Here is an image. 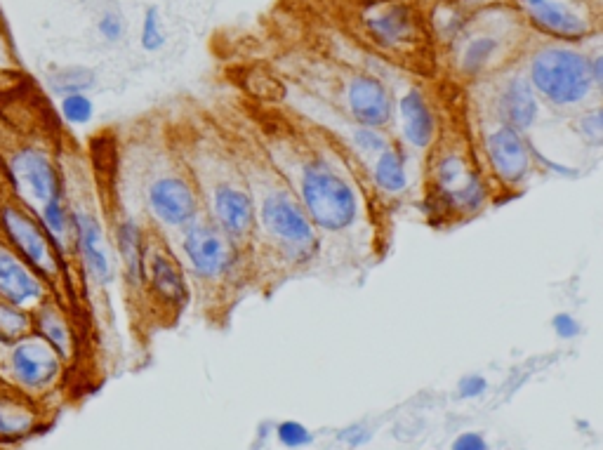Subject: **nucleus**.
<instances>
[{
    "mask_svg": "<svg viewBox=\"0 0 603 450\" xmlns=\"http://www.w3.org/2000/svg\"><path fill=\"white\" fill-rule=\"evenodd\" d=\"M401 135L408 147L429 149L436 140V116L420 90H408L399 99Z\"/></svg>",
    "mask_w": 603,
    "mask_h": 450,
    "instance_id": "obj_18",
    "label": "nucleus"
},
{
    "mask_svg": "<svg viewBox=\"0 0 603 450\" xmlns=\"http://www.w3.org/2000/svg\"><path fill=\"white\" fill-rule=\"evenodd\" d=\"M521 5H526V8L530 10V8H535V5H540V3H545V0H519Z\"/></svg>",
    "mask_w": 603,
    "mask_h": 450,
    "instance_id": "obj_39",
    "label": "nucleus"
},
{
    "mask_svg": "<svg viewBox=\"0 0 603 450\" xmlns=\"http://www.w3.org/2000/svg\"><path fill=\"white\" fill-rule=\"evenodd\" d=\"M144 276H149L151 288L168 304H177V307L187 304V281H184L180 267H177V262L172 260L168 253L156 250V253L151 255V260L144 262Z\"/></svg>",
    "mask_w": 603,
    "mask_h": 450,
    "instance_id": "obj_19",
    "label": "nucleus"
},
{
    "mask_svg": "<svg viewBox=\"0 0 603 450\" xmlns=\"http://www.w3.org/2000/svg\"><path fill=\"white\" fill-rule=\"evenodd\" d=\"M528 19L542 36L554 38L563 45L587 41L594 31L592 22L563 0H545V3L535 5L528 10Z\"/></svg>",
    "mask_w": 603,
    "mask_h": 450,
    "instance_id": "obj_14",
    "label": "nucleus"
},
{
    "mask_svg": "<svg viewBox=\"0 0 603 450\" xmlns=\"http://www.w3.org/2000/svg\"><path fill=\"white\" fill-rule=\"evenodd\" d=\"M450 450H488V443L481 434L465 432V434L457 436V439L453 441V448Z\"/></svg>",
    "mask_w": 603,
    "mask_h": 450,
    "instance_id": "obj_37",
    "label": "nucleus"
},
{
    "mask_svg": "<svg viewBox=\"0 0 603 450\" xmlns=\"http://www.w3.org/2000/svg\"><path fill=\"white\" fill-rule=\"evenodd\" d=\"M347 107L354 121L366 128H387L392 123L396 102L392 90L373 74H356L347 85Z\"/></svg>",
    "mask_w": 603,
    "mask_h": 450,
    "instance_id": "obj_11",
    "label": "nucleus"
},
{
    "mask_svg": "<svg viewBox=\"0 0 603 450\" xmlns=\"http://www.w3.org/2000/svg\"><path fill=\"white\" fill-rule=\"evenodd\" d=\"M139 43H142V48L147 52L163 50L165 43H168V38H165L161 10H158L156 5H151V8H147V12H144L142 31H139Z\"/></svg>",
    "mask_w": 603,
    "mask_h": 450,
    "instance_id": "obj_27",
    "label": "nucleus"
},
{
    "mask_svg": "<svg viewBox=\"0 0 603 450\" xmlns=\"http://www.w3.org/2000/svg\"><path fill=\"white\" fill-rule=\"evenodd\" d=\"M33 330L55 349L59 359H71V354H74V333H71L69 323H66L62 311L57 307L43 302L41 307H38L36 316H33Z\"/></svg>",
    "mask_w": 603,
    "mask_h": 450,
    "instance_id": "obj_21",
    "label": "nucleus"
},
{
    "mask_svg": "<svg viewBox=\"0 0 603 450\" xmlns=\"http://www.w3.org/2000/svg\"><path fill=\"white\" fill-rule=\"evenodd\" d=\"M575 128H578L580 137L587 144H592V147H601V142H603V114H601V109H592V111H585V114H580L578 123H575Z\"/></svg>",
    "mask_w": 603,
    "mask_h": 450,
    "instance_id": "obj_31",
    "label": "nucleus"
},
{
    "mask_svg": "<svg viewBox=\"0 0 603 450\" xmlns=\"http://www.w3.org/2000/svg\"><path fill=\"white\" fill-rule=\"evenodd\" d=\"M10 175L15 187L26 196V201L38 208L62 196V177L52 158L41 149H24L12 158Z\"/></svg>",
    "mask_w": 603,
    "mask_h": 450,
    "instance_id": "obj_9",
    "label": "nucleus"
},
{
    "mask_svg": "<svg viewBox=\"0 0 603 450\" xmlns=\"http://www.w3.org/2000/svg\"><path fill=\"white\" fill-rule=\"evenodd\" d=\"M552 328L556 337H561V340H575L582 333L580 321L575 319L573 314H566V311H561V314H556L552 319Z\"/></svg>",
    "mask_w": 603,
    "mask_h": 450,
    "instance_id": "obj_34",
    "label": "nucleus"
},
{
    "mask_svg": "<svg viewBox=\"0 0 603 450\" xmlns=\"http://www.w3.org/2000/svg\"><path fill=\"white\" fill-rule=\"evenodd\" d=\"M483 149H486L488 163L495 177L507 187H519L533 172V151H530L526 137H523V132L509 128L505 123L488 132Z\"/></svg>",
    "mask_w": 603,
    "mask_h": 450,
    "instance_id": "obj_8",
    "label": "nucleus"
},
{
    "mask_svg": "<svg viewBox=\"0 0 603 450\" xmlns=\"http://www.w3.org/2000/svg\"><path fill=\"white\" fill-rule=\"evenodd\" d=\"M500 52V38L498 36H474L472 41L465 45L460 57V71L465 76H479L481 71H486L490 62L498 57Z\"/></svg>",
    "mask_w": 603,
    "mask_h": 450,
    "instance_id": "obj_24",
    "label": "nucleus"
},
{
    "mask_svg": "<svg viewBox=\"0 0 603 450\" xmlns=\"http://www.w3.org/2000/svg\"><path fill=\"white\" fill-rule=\"evenodd\" d=\"M300 198L311 224L323 234H342L359 220V198L351 184L323 158L300 168Z\"/></svg>",
    "mask_w": 603,
    "mask_h": 450,
    "instance_id": "obj_2",
    "label": "nucleus"
},
{
    "mask_svg": "<svg viewBox=\"0 0 603 450\" xmlns=\"http://www.w3.org/2000/svg\"><path fill=\"white\" fill-rule=\"evenodd\" d=\"M260 222L269 236L286 246L297 260H307L318 250V234L311 224L302 203L286 189H271L264 194L260 208Z\"/></svg>",
    "mask_w": 603,
    "mask_h": 450,
    "instance_id": "obj_3",
    "label": "nucleus"
},
{
    "mask_svg": "<svg viewBox=\"0 0 603 450\" xmlns=\"http://www.w3.org/2000/svg\"><path fill=\"white\" fill-rule=\"evenodd\" d=\"M337 439L347 443L349 448H359L363 443L370 441V432L363 425H351L347 429H342V432L337 434Z\"/></svg>",
    "mask_w": 603,
    "mask_h": 450,
    "instance_id": "obj_36",
    "label": "nucleus"
},
{
    "mask_svg": "<svg viewBox=\"0 0 603 450\" xmlns=\"http://www.w3.org/2000/svg\"><path fill=\"white\" fill-rule=\"evenodd\" d=\"M45 288L38 274L12 250L0 246V300L29 307L43 300Z\"/></svg>",
    "mask_w": 603,
    "mask_h": 450,
    "instance_id": "obj_16",
    "label": "nucleus"
},
{
    "mask_svg": "<svg viewBox=\"0 0 603 450\" xmlns=\"http://www.w3.org/2000/svg\"><path fill=\"white\" fill-rule=\"evenodd\" d=\"M212 215H215L217 227H220L231 241H236V238H245L253 234L257 208L253 203V196L243 187H236V184H217L215 191H212Z\"/></svg>",
    "mask_w": 603,
    "mask_h": 450,
    "instance_id": "obj_15",
    "label": "nucleus"
},
{
    "mask_svg": "<svg viewBox=\"0 0 603 450\" xmlns=\"http://www.w3.org/2000/svg\"><path fill=\"white\" fill-rule=\"evenodd\" d=\"M498 118L500 123L509 125V128L526 132L535 125L540 116V102L535 90L530 88L526 76H514L505 83V88L498 95Z\"/></svg>",
    "mask_w": 603,
    "mask_h": 450,
    "instance_id": "obj_17",
    "label": "nucleus"
},
{
    "mask_svg": "<svg viewBox=\"0 0 603 450\" xmlns=\"http://www.w3.org/2000/svg\"><path fill=\"white\" fill-rule=\"evenodd\" d=\"M373 182L377 189L384 191V194H392V196L403 194L410 184L406 151L396 147V144H389L380 156H375Z\"/></svg>",
    "mask_w": 603,
    "mask_h": 450,
    "instance_id": "obj_22",
    "label": "nucleus"
},
{
    "mask_svg": "<svg viewBox=\"0 0 603 450\" xmlns=\"http://www.w3.org/2000/svg\"><path fill=\"white\" fill-rule=\"evenodd\" d=\"M434 184L453 213H479L488 201V187L481 172L472 168L465 156L443 154L436 161Z\"/></svg>",
    "mask_w": 603,
    "mask_h": 450,
    "instance_id": "obj_5",
    "label": "nucleus"
},
{
    "mask_svg": "<svg viewBox=\"0 0 603 450\" xmlns=\"http://www.w3.org/2000/svg\"><path fill=\"white\" fill-rule=\"evenodd\" d=\"M368 36L382 48L396 50L408 45L417 33V12L413 5L403 0H389V3L375 5L373 10L363 17Z\"/></svg>",
    "mask_w": 603,
    "mask_h": 450,
    "instance_id": "obj_13",
    "label": "nucleus"
},
{
    "mask_svg": "<svg viewBox=\"0 0 603 450\" xmlns=\"http://www.w3.org/2000/svg\"><path fill=\"white\" fill-rule=\"evenodd\" d=\"M182 248L194 274L203 281L222 279L236 262L234 241L215 222H191L184 229Z\"/></svg>",
    "mask_w": 603,
    "mask_h": 450,
    "instance_id": "obj_6",
    "label": "nucleus"
},
{
    "mask_svg": "<svg viewBox=\"0 0 603 450\" xmlns=\"http://www.w3.org/2000/svg\"><path fill=\"white\" fill-rule=\"evenodd\" d=\"M116 246L118 255L123 260L125 276L130 286H142L144 279V262H147V248H144L142 229L135 220H123L116 229Z\"/></svg>",
    "mask_w": 603,
    "mask_h": 450,
    "instance_id": "obj_20",
    "label": "nucleus"
},
{
    "mask_svg": "<svg viewBox=\"0 0 603 450\" xmlns=\"http://www.w3.org/2000/svg\"><path fill=\"white\" fill-rule=\"evenodd\" d=\"M589 74H592L594 88L599 90L601 85H603V55L589 57Z\"/></svg>",
    "mask_w": 603,
    "mask_h": 450,
    "instance_id": "obj_38",
    "label": "nucleus"
},
{
    "mask_svg": "<svg viewBox=\"0 0 603 450\" xmlns=\"http://www.w3.org/2000/svg\"><path fill=\"white\" fill-rule=\"evenodd\" d=\"M526 78L535 95L556 109L580 107L596 90L589 74V57L571 45L540 48L530 57Z\"/></svg>",
    "mask_w": 603,
    "mask_h": 450,
    "instance_id": "obj_1",
    "label": "nucleus"
},
{
    "mask_svg": "<svg viewBox=\"0 0 603 450\" xmlns=\"http://www.w3.org/2000/svg\"><path fill=\"white\" fill-rule=\"evenodd\" d=\"M95 71L85 69V66H69V69L57 71L55 76L50 78L52 90L57 95H71V92H88L92 85H95Z\"/></svg>",
    "mask_w": 603,
    "mask_h": 450,
    "instance_id": "obj_26",
    "label": "nucleus"
},
{
    "mask_svg": "<svg viewBox=\"0 0 603 450\" xmlns=\"http://www.w3.org/2000/svg\"><path fill=\"white\" fill-rule=\"evenodd\" d=\"M351 142L366 156H380L392 144L380 128H366V125H356V130L351 132Z\"/></svg>",
    "mask_w": 603,
    "mask_h": 450,
    "instance_id": "obj_30",
    "label": "nucleus"
},
{
    "mask_svg": "<svg viewBox=\"0 0 603 450\" xmlns=\"http://www.w3.org/2000/svg\"><path fill=\"white\" fill-rule=\"evenodd\" d=\"M31 429L29 410L19 408L17 403L8 399H0V434L3 436H19Z\"/></svg>",
    "mask_w": 603,
    "mask_h": 450,
    "instance_id": "obj_28",
    "label": "nucleus"
},
{
    "mask_svg": "<svg viewBox=\"0 0 603 450\" xmlns=\"http://www.w3.org/2000/svg\"><path fill=\"white\" fill-rule=\"evenodd\" d=\"M38 215H41V227L45 229V234L50 236V241L55 243L57 253L64 255L66 243L69 238H74V224H71V210L66 208L64 196L55 198V201H48L45 205L38 208Z\"/></svg>",
    "mask_w": 603,
    "mask_h": 450,
    "instance_id": "obj_23",
    "label": "nucleus"
},
{
    "mask_svg": "<svg viewBox=\"0 0 603 450\" xmlns=\"http://www.w3.org/2000/svg\"><path fill=\"white\" fill-rule=\"evenodd\" d=\"M486 389H488L486 377L467 375V377H462L460 385H457V394H460L462 399H476V396H481Z\"/></svg>",
    "mask_w": 603,
    "mask_h": 450,
    "instance_id": "obj_35",
    "label": "nucleus"
},
{
    "mask_svg": "<svg viewBox=\"0 0 603 450\" xmlns=\"http://www.w3.org/2000/svg\"><path fill=\"white\" fill-rule=\"evenodd\" d=\"M10 373L17 385L26 392H43L57 382L62 373V359L43 337L26 335L22 340L10 344Z\"/></svg>",
    "mask_w": 603,
    "mask_h": 450,
    "instance_id": "obj_7",
    "label": "nucleus"
},
{
    "mask_svg": "<svg viewBox=\"0 0 603 450\" xmlns=\"http://www.w3.org/2000/svg\"><path fill=\"white\" fill-rule=\"evenodd\" d=\"M147 203L156 220L170 229L189 227L198 215L196 191L182 177H158L151 182Z\"/></svg>",
    "mask_w": 603,
    "mask_h": 450,
    "instance_id": "obj_10",
    "label": "nucleus"
},
{
    "mask_svg": "<svg viewBox=\"0 0 603 450\" xmlns=\"http://www.w3.org/2000/svg\"><path fill=\"white\" fill-rule=\"evenodd\" d=\"M0 227L15 248V253L45 279H55L62 267V255L57 253L55 243L45 234V229L36 220H31L24 210L15 205H5L0 210Z\"/></svg>",
    "mask_w": 603,
    "mask_h": 450,
    "instance_id": "obj_4",
    "label": "nucleus"
},
{
    "mask_svg": "<svg viewBox=\"0 0 603 450\" xmlns=\"http://www.w3.org/2000/svg\"><path fill=\"white\" fill-rule=\"evenodd\" d=\"M59 109H62V116L66 121L74 125L90 123L92 116H95V104H92L88 92H71V95H64Z\"/></svg>",
    "mask_w": 603,
    "mask_h": 450,
    "instance_id": "obj_29",
    "label": "nucleus"
},
{
    "mask_svg": "<svg viewBox=\"0 0 603 450\" xmlns=\"http://www.w3.org/2000/svg\"><path fill=\"white\" fill-rule=\"evenodd\" d=\"M276 436H278V441L288 448H302V446H309V443L314 441V436H311L309 429L293 420L281 422V425L276 427Z\"/></svg>",
    "mask_w": 603,
    "mask_h": 450,
    "instance_id": "obj_32",
    "label": "nucleus"
},
{
    "mask_svg": "<svg viewBox=\"0 0 603 450\" xmlns=\"http://www.w3.org/2000/svg\"><path fill=\"white\" fill-rule=\"evenodd\" d=\"M33 333V316L24 307L0 300V344H15Z\"/></svg>",
    "mask_w": 603,
    "mask_h": 450,
    "instance_id": "obj_25",
    "label": "nucleus"
},
{
    "mask_svg": "<svg viewBox=\"0 0 603 450\" xmlns=\"http://www.w3.org/2000/svg\"><path fill=\"white\" fill-rule=\"evenodd\" d=\"M71 224H74V241L81 260L88 269V274L99 286H109L114 281V260H111L109 243H106L104 229L99 220L88 210L74 208L71 210Z\"/></svg>",
    "mask_w": 603,
    "mask_h": 450,
    "instance_id": "obj_12",
    "label": "nucleus"
},
{
    "mask_svg": "<svg viewBox=\"0 0 603 450\" xmlns=\"http://www.w3.org/2000/svg\"><path fill=\"white\" fill-rule=\"evenodd\" d=\"M97 31H99V36H102L106 43L123 41V36H125V19H123L121 12L106 10L104 15L99 17Z\"/></svg>",
    "mask_w": 603,
    "mask_h": 450,
    "instance_id": "obj_33",
    "label": "nucleus"
}]
</instances>
